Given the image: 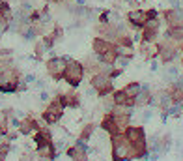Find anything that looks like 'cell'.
<instances>
[{"label": "cell", "instance_id": "d6986e66", "mask_svg": "<svg viewBox=\"0 0 183 161\" xmlns=\"http://www.w3.org/2000/svg\"><path fill=\"white\" fill-rule=\"evenodd\" d=\"M32 141H34V146H36V148L45 146V144L52 143V133H51V129H49L47 126H43L39 131H36V133L32 135Z\"/></svg>", "mask_w": 183, "mask_h": 161}, {"label": "cell", "instance_id": "ffe728a7", "mask_svg": "<svg viewBox=\"0 0 183 161\" xmlns=\"http://www.w3.org/2000/svg\"><path fill=\"white\" fill-rule=\"evenodd\" d=\"M36 154H37L39 158H45V159H49V161H56L58 158H60V152L56 150L54 141H52V143H49V144H45V146L36 148Z\"/></svg>", "mask_w": 183, "mask_h": 161}, {"label": "cell", "instance_id": "f907efd6", "mask_svg": "<svg viewBox=\"0 0 183 161\" xmlns=\"http://www.w3.org/2000/svg\"><path fill=\"white\" fill-rule=\"evenodd\" d=\"M0 38H2V36H0Z\"/></svg>", "mask_w": 183, "mask_h": 161}, {"label": "cell", "instance_id": "60d3db41", "mask_svg": "<svg viewBox=\"0 0 183 161\" xmlns=\"http://www.w3.org/2000/svg\"><path fill=\"white\" fill-rule=\"evenodd\" d=\"M168 84H174L176 88H180V90L183 92V75H180V77H178V79L174 81V83H168Z\"/></svg>", "mask_w": 183, "mask_h": 161}, {"label": "cell", "instance_id": "7402d4cb", "mask_svg": "<svg viewBox=\"0 0 183 161\" xmlns=\"http://www.w3.org/2000/svg\"><path fill=\"white\" fill-rule=\"evenodd\" d=\"M138 51H140V56H142L144 60H153V58H157V45H155V43H144V41H140Z\"/></svg>", "mask_w": 183, "mask_h": 161}, {"label": "cell", "instance_id": "30bf717a", "mask_svg": "<svg viewBox=\"0 0 183 161\" xmlns=\"http://www.w3.org/2000/svg\"><path fill=\"white\" fill-rule=\"evenodd\" d=\"M159 34H161V19H152L144 24V28L140 30V36H142V41L144 43H155L159 39Z\"/></svg>", "mask_w": 183, "mask_h": 161}, {"label": "cell", "instance_id": "7c38bea8", "mask_svg": "<svg viewBox=\"0 0 183 161\" xmlns=\"http://www.w3.org/2000/svg\"><path fill=\"white\" fill-rule=\"evenodd\" d=\"M43 126H41V122L37 120V118H34L32 114H26L22 120H21V126H19V133L22 135V137H30V135H34L36 131H39Z\"/></svg>", "mask_w": 183, "mask_h": 161}, {"label": "cell", "instance_id": "9c48e42d", "mask_svg": "<svg viewBox=\"0 0 183 161\" xmlns=\"http://www.w3.org/2000/svg\"><path fill=\"white\" fill-rule=\"evenodd\" d=\"M88 154H90L88 143L79 141V139L75 141V144L67 146V150H65V156L71 161H88Z\"/></svg>", "mask_w": 183, "mask_h": 161}, {"label": "cell", "instance_id": "52a82bcc", "mask_svg": "<svg viewBox=\"0 0 183 161\" xmlns=\"http://www.w3.org/2000/svg\"><path fill=\"white\" fill-rule=\"evenodd\" d=\"M170 148H172V135L170 133H163V135L161 133H155V135H152L148 139V150H150V154L163 156Z\"/></svg>", "mask_w": 183, "mask_h": 161}, {"label": "cell", "instance_id": "6da1fadb", "mask_svg": "<svg viewBox=\"0 0 183 161\" xmlns=\"http://www.w3.org/2000/svg\"><path fill=\"white\" fill-rule=\"evenodd\" d=\"M125 137L133 146L135 152V159H150V150H148V137H146V129L142 126H127L125 128Z\"/></svg>", "mask_w": 183, "mask_h": 161}, {"label": "cell", "instance_id": "e575fe53", "mask_svg": "<svg viewBox=\"0 0 183 161\" xmlns=\"http://www.w3.org/2000/svg\"><path fill=\"white\" fill-rule=\"evenodd\" d=\"M7 124H9V128H11V129H19V126H21V118L13 114V116L7 120Z\"/></svg>", "mask_w": 183, "mask_h": 161}, {"label": "cell", "instance_id": "2e32d148", "mask_svg": "<svg viewBox=\"0 0 183 161\" xmlns=\"http://www.w3.org/2000/svg\"><path fill=\"white\" fill-rule=\"evenodd\" d=\"M58 96H60L65 109H79L80 107V94H77L75 88H71L67 92H58Z\"/></svg>", "mask_w": 183, "mask_h": 161}, {"label": "cell", "instance_id": "5b68a950", "mask_svg": "<svg viewBox=\"0 0 183 161\" xmlns=\"http://www.w3.org/2000/svg\"><path fill=\"white\" fill-rule=\"evenodd\" d=\"M71 56H51L47 62H45V69H47V73H49V77L52 79V81H56V83H60V81H64V71H65V64H67V60H69Z\"/></svg>", "mask_w": 183, "mask_h": 161}, {"label": "cell", "instance_id": "ba28073f", "mask_svg": "<svg viewBox=\"0 0 183 161\" xmlns=\"http://www.w3.org/2000/svg\"><path fill=\"white\" fill-rule=\"evenodd\" d=\"M125 23L129 28H133L135 32H140L144 28V24L148 23V13L146 9L142 8H135V9H129L125 13Z\"/></svg>", "mask_w": 183, "mask_h": 161}, {"label": "cell", "instance_id": "4dcf8cb0", "mask_svg": "<svg viewBox=\"0 0 183 161\" xmlns=\"http://www.w3.org/2000/svg\"><path fill=\"white\" fill-rule=\"evenodd\" d=\"M11 148H13V144L9 143V141H2L0 143V161H6L7 159V156L11 154Z\"/></svg>", "mask_w": 183, "mask_h": 161}, {"label": "cell", "instance_id": "d4e9b609", "mask_svg": "<svg viewBox=\"0 0 183 161\" xmlns=\"http://www.w3.org/2000/svg\"><path fill=\"white\" fill-rule=\"evenodd\" d=\"M39 24L47 30V26H52V13H51V8L49 6H43L39 9Z\"/></svg>", "mask_w": 183, "mask_h": 161}, {"label": "cell", "instance_id": "277c9868", "mask_svg": "<svg viewBox=\"0 0 183 161\" xmlns=\"http://www.w3.org/2000/svg\"><path fill=\"white\" fill-rule=\"evenodd\" d=\"M64 113H65V107H64V103H62L60 96L56 94L52 99H49V103H47L45 111L41 113V120H43L47 126H54V124H58V122L62 120Z\"/></svg>", "mask_w": 183, "mask_h": 161}, {"label": "cell", "instance_id": "8d00e7d4", "mask_svg": "<svg viewBox=\"0 0 183 161\" xmlns=\"http://www.w3.org/2000/svg\"><path fill=\"white\" fill-rule=\"evenodd\" d=\"M146 13H148V21H152V19H159V15H161L155 8H148Z\"/></svg>", "mask_w": 183, "mask_h": 161}, {"label": "cell", "instance_id": "cb8c5ba5", "mask_svg": "<svg viewBox=\"0 0 183 161\" xmlns=\"http://www.w3.org/2000/svg\"><path fill=\"white\" fill-rule=\"evenodd\" d=\"M114 43H116V47H120V49H127V51H133V49H135V41H133V36H131V34H122V36H118Z\"/></svg>", "mask_w": 183, "mask_h": 161}, {"label": "cell", "instance_id": "5bb4252c", "mask_svg": "<svg viewBox=\"0 0 183 161\" xmlns=\"http://www.w3.org/2000/svg\"><path fill=\"white\" fill-rule=\"evenodd\" d=\"M152 98H153V92H152V86L150 84H142L138 96L135 98V109H144V107H150L152 105Z\"/></svg>", "mask_w": 183, "mask_h": 161}, {"label": "cell", "instance_id": "f35d334b", "mask_svg": "<svg viewBox=\"0 0 183 161\" xmlns=\"http://www.w3.org/2000/svg\"><path fill=\"white\" fill-rule=\"evenodd\" d=\"M37 159V154H32V152H24L22 156H21V159L19 161H36Z\"/></svg>", "mask_w": 183, "mask_h": 161}, {"label": "cell", "instance_id": "e0dca14e", "mask_svg": "<svg viewBox=\"0 0 183 161\" xmlns=\"http://www.w3.org/2000/svg\"><path fill=\"white\" fill-rule=\"evenodd\" d=\"M112 99H114V105H116V107L135 109V99H133V98H129V96L125 94V90H123V88L114 90V92H112Z\"/></svg>", "mask_w": 183, "mask_h": 161}, {"label": "cell", "instance_id": "7dc6e473", "mask_svg": "<svg viewBox=\"0 0 183 161\" xmlns=\"http://www.w3.org/2000/svg\"><path fill=\"white\" fill-rule=\"evenodd\" d=\"M36 161H49V159H45V158H39V156H37V159Z\"/></svg>", "mask_w": 183, "mask_h": 161}, {"label": "cell", "instance_id": "f6af8a7d", "mask_svg": "<svg viewBox=\"0 0 183 161\" xmlns=\"http://www.w3.org/2000/svg\"><path fill=\"white\" fill-rule=\"evenodd\" d=\"M34 84H36V88H39V90H43V88H45V81H43V79H36V83H34Z\"/></svg>", "mask_w": 183, "mask_h": 161}, {"label": "cell", "instance_id": "ee69618b", "mask_svg": "<svg viewBox=\"0 0 183 161\" xmlns=\"http://www.w3.org/2000/svg\"><path fill=\"white\" fill-rule=\"evenodd\" d=\"M152 116H153V113H152V111H144V113H142V122H148Z\"/></svg>", "mask_w": 183, "mask_h": 161}, {"label": "cell", "instance_id": "4fadbf2b", "mask_svg": "<svg viewBox=\"0 0 183 161\" xmlns=\"http://www.w3.org/2000/svg\"><path fill=\"white\" fill-rule=\"evenodd\" d=\"M101 129L110 137V135H116V133H123L122 129H120V126H118V122H116V118H114V113H105V116L101 118Z\"/></svg>", "mask_w": 183, "mask_h": 161}, {"label": "cell", "instance_id": "816d5d0a", "mask_svg": "<svg viewBox=\"0 0 183 161\" xmlns=\"http://www.w3.org/2000/svg\"><path fill=\"white\" fill-rule=\"evenodd\" d=\"M118 2H120V0H118Z\"/></svg>", "mask_w": 183, "mask_h": 161}, {"label": "cell", "instance_id": "ac0fdd59", "mask_svg": "<svg viewBox=\"0 0 183 161\" xmlns=\"http://www.w3.org/2000/svg\"><path fill=\"white\" fill-rule=\"evenodd\" d=\"M116 47V43L114 41H108V39H105V38H101V36H95L94 38V41H92V51H94V54H103V53H107V51H110V49H114Z\"/></svg>", "mask_w": 183, "mask_h": 161}, {"label": "cell", "instance_id": "484cf974", "mask_svg": "<svg viewBox=\"0 0 183 161\" xmlns=\"http://www.w3.org/2000/svg\"><path fill=\"white\" fill-rule=\"evenodd\" d=\"M95 124L94 122H90V124H86V126H82V129H80V133H79V141H84V143H88L90 139H92V135L95 133Z\"/></svg>", "mask_w": 183, "mask_h": 161}, {"label": "cell", "instance_id": "bcb514c9", "mask_svg": "<svg viewBox=\"0 0 183 161\" xmlns=\"http://www.w3.org/2000/svg\"><path fill=\"white\" fill-rule=\"evenodd\" d=\"M150 69H152V71H157V69H159V64H157V60H155V58L152 60V66H150Z\"/></svg>", "mask_w": 183, "mask_h": 161}, {"label": "cell", "instance_id": "8992f818", "mask_svg": "<svg viewBox=\"0 0 183 161\" xmlns=\"http://www.w3.org/2000/svg\"><path fill=\"white\" fill-rule=\"evenodd\" d=\"M90 86L95 90V94H97L99 98L110 96V94L114 92L112 79H110L107 73H103V71H99V73H94V75L90 77Z\"/></svg>", "mask_w": 183, "mask_h": 161}, {"label": "cell", "instance_id": "83f0119b", "mask_svg": "<svg viewBox=\"0 0 183 161\" xmlns=\"http://www.w3.org/2000/svg\"><path fill=\"white\" fill-rule=\"evenodd\" d=\"M47 53V47H45V43L41 41V38L39 39H36L34 41V60L36 62H39L41 58H43V54Z\"/></svg>", "mask_w": 183, "mask_h": 161}, {"label": "cell", "instance_id": "836d02e7", "mask_svg": "<svg viewBox=\"0 0 183 161\" xmlns=\"http://www.w3.org/2000/svg\"><path fill=\"white\" fill-rule=\"evenodd\" d=\"M0 13H7V15L13 13V8L7 0H0Z\"/></svg>", "mask_w": 183, "mask_h": 161}, {"label": "cell", "instance_id": "1f68e13d", "mask_svg": "<svg viewBox=\"0 0 183 161\" xmlns=\"http://www.w3.org/2000/svg\"><path fill=\"white\" fill-rule=\"evenodd\" d=\"M49 34L52 36V39H54L56 43L64 39V28H62L60 24H52V28H51V32H49Z\"/></svg>", "mask_w": 183, "mask_h": 161}, {"label": "cell", "instance_id": "7a4b0ae2", "mask_svg": "<svg viewBox=\"0 0 183 161\" xmlns=\"http://www.w3.org/2000/svg\"><path fill=\"white\" fill-rule=\"evenodd\" d=\"M110 143V159L112 161H133L135 159V152L131 143L127 141L125 133H116L108 137Z\"/></svg>", "mask_w": 183, "mask_h": 161}, {"label": "cell", "instance_id": "8fae6325", "mask_svg": "<svg viewBox=\"0 0 183 161\" xmlns=\"http://www.w3.org/2000/svg\"><path fill=\"white\" fill-rule=\"evenodd\" d=\"M161 17L166 24V28H183V11L181 9H174V8H166L161 11Z\"/></svg>", "mask_w": 183, "mask_h": 161}, {"label": "cell", "instance_id": "f546056e", "mask_svg": "<svg viewBox=\"0 0 183 161\" xmlns=\"http://www.w3.org/2000/svg\"><path fill=\"white\" fill-rule=\"evenodd\" d=\"M19 81H21V79H19ZM19 81H11V83H0V94H17Z\"/></svg>", "mask_w": 183, "mask_h": 161}, {"label": "cell", "instance_id": "f1b7e54d", "mask_svg": "<svg viewBox=\"0 0 183 161\" xmlns=\"http://www.w3.org/2000/svg\"><path fill=\"white\" fill-rule=\"evenodd\" d=\"M140 88H142V84L140 83H137V81H131V83H127L125 86H123V90H125V94L129 96V98H137L138 96V92H140Z\"/></svg>", "mask_w": 183, "mask_h": 161}, {"label": "cell", "instance_id": "3957f363", "mask_svg": "<svg viewBox=\"0 0 183 161\" xmlns=\"http://www.w3.org/2000/svg\"><path fill=\"white\" fill-rule=\"evenodd\" d=\"M84 66L82 62L75 60V58H69L67 64H65V71H64V83L69 86V88H79L82 79H84Z\"/></svg>", "mask_w": 183, "mask_h": 161}, {"label": "cell", "instance_id": "c3c4849f", "mask_svg": "<svg viewBox=\"0 0 183 161\" xmlns=\"http://www.w3.org/2000/svg\"><path fill=\"white\" fill-rule=\"evenodd\" d=\"M43 2H47V4H49V2H51V0H43Z\"/></svg>", "mask_w": 183, "mask_h": 161}, {"label": "cell", "instance_id": "74e56055", "mask_svg": "<svg viewBox=\"0 0 183 161\" xmlns=\"http://www.w3.org/2000/svg\"><path fill=\"white\" fill-rule=\"evenodd\" d=\"M122 73H123V68H112V69H110V73H108V77L114 81V79H118Z\"/></svg>", "mask_w": 183, "mask_h": 161}, {"label": "cell", "instance_id": "681fc988", "mask_svg": "<svg viewBox=\"0 0 183 161\" xmlns=\"http://www.w3.org/2000/svg\"><path fill=\"white\" fill-rule=\"evenodd\" d=\"M181 68H183V58H181Z\"/></svg>", "mask_w": 183, "mask_h": 161}, {"label": "cell", "instance_id": "b9f144b4", "mask_svg": "<svg viewBox=\"0 0 183 161\" xmlns=\"http://www.w3.org/2000/svg\"><path fill=\"white\" fill-rule=\"evenodd\" d=\"M22 79L28 83V84H32V83H36V75L34 73H26V75H22Z\"/></svg>", "mask_w": 183, "mask_h": 161}, {"label": "cell", "instance_id": "603a6c76", "mask_svg": "<svg viewBox=\"0 0 183 161\" xmlns=\"http://www.w3.org/2000/svg\"><path fill=\"white\" fill-rule=\"evenodd\" d=\"M95 56H97V54H95ZM97 60H99L101 64H107V66H116V60H118V49L114 47V49H110V51L99 54Z\"/></svg>", "mask_w": 183, "mask_h": 161}, {"label": "cell", "instance_id": "9a60e30c", "mask_svg": "<svg viewBox=\"0 0 183 161\" xmlns=\"http://www.w3.org/2000/svg\"><path fill=\"white\" fill-rule=\"evenodd\" d=\"M152 105H155L159 111H166V109L172 105V99H170V94H168V90H166V88H161V90L153 92Z\"/></svg>", "mask_w": 183, "mask_h": 161}, {"label": "cell", "instance_id": "44dd1931", "mask_svg": "<svg viewBox=\"0 0 183 161\" xmlns=\"http://www.w3.org/2000/svg\"><path fill=\"white\" fill-rule=\"evenodd\" d=\"M82 66H84V71H86V73L94 75V73H99V71H101V66H103V64L97 60L95 54H90V56H86V58L82 60Z\"/></svg>", "mask_w": 183, "mask_h": 161}, {"label": "cell", "instance_id": "d6a6232c", "mask_svg": "<svg viewBox=\"0 0 183 161\" xmlns=\"http://www.w3.org/2000/svg\"><path fill=\"white\" fill-rule=\"evenodd\" d=\"M19 9H21L22 13H26V15H28V13L34 9V4H32L30 0H21V2H19Z\"/></svg>", "mask_w": 183, "mask_h": 161}, {"label": "cell", "instance_id": "7bdbcfd3", "mask_svg": "<svg viewBox=\"0 0 183 161\" xmlns=\"http://www.w3.org/2000/svg\"><path fill=\"white\" fill-rule=\"evenodd\" d=\"M49 99H51L49 92H47V90H41V92H39V101H49Z\"/></svg>", "mask_w": 183, "mask_h": 161}, {"label": "cell", "instance_id": "4316f807", "mask_svg": "<svg viewBox=\"0 0 183 161\" xmlns=\"http://www.w3.org/2000/svg\"><path fill=\"white\" fill-rule=\"evenodd\" d=\"M178 77H180V69H178L176 66H166V68L163 69V81H166V83H174Z\"/></svg>", "mask_w": 183, "mask_h": 161}, {"label": "cell", "instance_id": "d590c367", "mask_svg": "<svg viewBox=\"0 0 183 161\" xmlns=\"http://www.w3.org/2000/svg\"><path fill=\"white\" fill-rule=\"evenodd\" d=\"M19 137H21L19 129H9V131H7V135H6V141H9V143H11V141H17Z\"/></svg>", "mask_w": 183, "mask_h": 161}, {"label": "cell", "instance_id": "ab89813d", "mask_svg": "<svg viewBox=\"0 0 183 161\" xmlns=\"http://www.w3.org/2000/svg\"><path fill=\"white\" fill-rule=\"evenodd\" d=\"M26 90H28V83H26L24 79H21V81H19V86H17V94H19V92H26Z\"/></svg>", "mask_w": 183, "mask_h": 161}]
</instances>
